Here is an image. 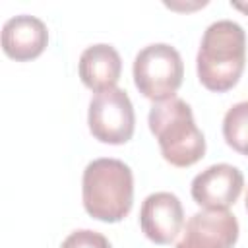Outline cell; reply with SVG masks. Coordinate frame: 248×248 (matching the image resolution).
Returning <instances> with one entry per match:
<instances>
[{
  "instance_id": "6da1fadb",
  "label": "cell",
  "mask_w": 248,
  "mask_h": 248,
  "mask_svg": "<svg viewBox=\"0 0 248 248\" xmlns=\"http://www.w3.org/2000/svg\"><path fill=\"white\" fill-rule=\"evenodd\" d=\"M246 64V33L232 19H217L203 31L196 72L200 83L215 93L232 89Z\"/></svg>"
},
{
  "instance_id": "7a4b0ae2",
  "label": "cell",
  "mask_w": 248,
  "mask_h": 248,
  "mask_svg": "<svg viewBox=\"0 0 248 248\" xmlns=\"http://www.w3.org/2000/svg\"><path fill=\"white\" fill-rule=\"evenodd\" d=\"M147 124L163 159L172 167H192L205 155L203 132L196 126L192 107L184 99L172 97L155 103L149 108Z\"/></svg>"
},
{
  "instance_id": "3957f363",
  "label": "cell",
  "mask_w": 248,
  "mask_h": 248,
  "mask_svg": "<svg viewBox=\"0 0 248 248\" xmlns=\"http://www.w3.org/2000/svg\"><path fill=\"white\" fill-rule=\"evenodd\" d=\"M81 200L85 211L103 223L122 221L134 203L132 169L112 157L91 161L81 178Z\"/></svg>"
},
{
  "instance_id": "277c9868",
  "label": "cell",
  "mask_w": 248,
  "mask_h": 248,
  "mask_svg": "<svg viewBox=\"0 0 248 248\" xmlns=\"http://www.w3.org/2000/svg\"><path fill=\"white\" fill-rule=\"evenodd\" d=\"M132 74L143 97L155 103L172 99L184 78L182 56L167 43H151L136 54Z\"/></svg>"
},
{
  "instance_id": "5b68a950",
  "label": "cell",
  "mask_w": 248,
  "mask_h": 248,
  "mask_svg": "<svg viewBox=\"0 0 248 248\" xmlns=\"http://www.w3.org/2000/svg\"><path fill=\"white\" fill-rule=\"evenodd\" d=\"M89 132L95 140L108 145L126 143L134 136L136 114L128 93L120 87H112L89 101L87 112Z\"/></svg>"
},
{
  "instance_id": "8992f818",
  "label": "cell",
  "mask_w": 248,
  "mask_h": 248,
  "mask_svg": "<svg viewBox=\"0 0 248 248\" xmlns=\"http://www.w3.org/2000/svg\"><path fill=\"white\" fill-rule=\"evenodd\" d=\"M238 221L229 209H202L188 217L174 248H232Z\"/></svg>"
},
{
  "instance_id": "52a82bcc",
  "label": "cell",
  "mask_w": 248,
  "mask_h": 248,
  "mask_svg": "<svg viewBox=\"0 0 248 248\" xmlns=\"http://www.w3.org/2000/svg\"><path fill=\"white\" fill-rule=\"evenodd\" d=\"M244 174L238 167L217 163L203 169L192 180V198L203 209H229L240 196Z\"/></svg>"
},
{
  "instance_id": "ba28073f",
  "label": "cell",
  "mask_w": 248,
  "mask_h": 248,
  "mask_svg": "<svg viewBox=\"0 0 248 248\" xmlns=\"http://www.w3.org/2000/svg\"><path fill=\"white\" fill-rule=\"evenodd\" d=\"M141 232L155 244H170L184 227V209L170 192L149 194L140 209Z\"/></svg>"
},
{
  "instance_id": "9c48e42d",
  "label": "cell",
  "mask_w": 248,
  "mask_h": 248,
  "mask_svg": "<svg viewBox=\"0 0 248 248\" xmlns=\"http://www.w3.org/2000/svg\"><path fill=\"white\" fill-rule=\"evenodd\" d=\"M48 43V29L43 19L29 14H19L10 17L2 27V48L4 52L17 60L27 62L37 58Z\"/></svg>"
},
{
  "instance_id": "30bf717a",
  "label": "cell",
  "mask_w": 248,
  "mask_h": 248,
  "mask_svg": "<svg viewBox=\"0 0 248 248\" xmlns=\"http://www.w3.org/2000/svg\"><path fill=\"white\" fill-rule=\"evenodd\" d=\"M78 70L83 85L101 93L116 87L122 74V58L112 45L97 43L81 52Z\"/></svg>"
},
{
  "instance_id": "8fae6325",
  "label": "cell",
  "mask_w": 248,
  "mask_h": 248,
  "mask_svg": "<svg viewBox=\"0 0 248 248\" xmlns=\"http://www.w3.org/2000/svg\"><path fill=\"white\" fill-rule=\"evenodd\" d=\"M223 138L229 147L248 157V101H240L225 112Z\"/></svg>"
},
{
  "instance_id": "7c38bea8",
  "label": "cell",
  "mask_w": 248,
  "mask_h": 248,
  "mask_svg": "<svg viewBox=\"0 0 248 248\" xmlns=\"http://www.w3.org/2000/svg\"><path fill=\"white\" fill-rule=\"evenodd\" d=\"M60 248H112V246L105 234L91 229H78L62 240Z\"/></svg>"
},
{
  "instance_id": "4fadbf2b",
  "label": "cell",
  "mask_w": 248,
  "mask_h": 248,
  "mask_svg": "<svg viewBox=\"0 0 248 248\" xmlns=\"http://www.w3.org/2000/svg\"><path fill=\"white\" fill-rule=\"evenodd\" d=\"M231 6L240 10V12H244V14H248V2H231Z\"/></svg>"
},
{
  "instance_id": "5bb4252c",
  "label": "cell",
  "mask_w": 248,
  "mask_h": 248,
  "mask_svg": "<svg viewBox=\"0 0 248 248\" xmlns=\"http://www.w3.org/2000/svg\"><path fill=\"white\" fill-rule=\"evenodd\" d=\"M244 203H246V211H248V192H246V200H244Z\"/></svg>"
}]
</instances>
